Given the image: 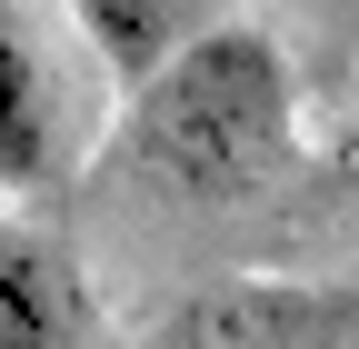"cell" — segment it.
<instances>
[{
	"instance_id": "5b68a950",
	"label": "cell",
	"mask_w": 359,
	"mask_h": 349,
	"mask_svg": "<svg viewBox=\"0 0 359 349\" xmlns=\"http://www.w3.org/2000/svg\"><path fill=\"white\" fill-rule=\"evenodd\" d=\"M70 20H80L90 50H100V70L130 90V80H150L170 60V40L190 30V0H70Z\"/></svg>"
},
{
	"instance_id": "7a4b0ae2",
	"label": "cell",
	"mask_w": 359,
	"mask_h": 349,
	"mask_svg": "<svg viewBox=\"0 0 359 349\" xmlns=\"http://www.w3.org/2000/svg\"><path fill=\"white\" fill-rule=\"evenodd\" d=\"M0 349H90V289L70 249L0 220Z\"/></svg>"
},
{
	"instance_id": "3957f363",
	"label": "cell",
	"mask_w": 359,
	"mask_h": 349,
	"mask_svg": "<svg viewBox=\"0 0 359 349\" xmlns=\"http://www.w3.org/2000/svg\"><path fill=\"white\" fill-rule=\"evenodd\" d=\"M50 170H60V90L20 0H0V190H40Z\"/></svg>"
},
{
	"instance_id": "277c9868",
	"label": "cell",
	"mask_w": 359,
	"mask_h": 349,
	"mask_svg": "<svg viewBox=\"0 0 359 349\" xmlns=\"http://www.w3.org/2000/svg\"><path fill=\"white\" fill-rule=\"evenodd\" d=\"M330 339H339V310L290 289H219L170 320V349H330Z\"/></svg>"
},
{
	"instance_id": "6da1fadb",
	"label": "cell",
	"mask_w": 359,
	"mask_h": 349,
	"mask_svg": "<svg viewBox=\"0 0 359 349\" xmlns=\"http://www.w3.org/2000/svg\"><path fill=\"white\" fill-rule=\"evenodd\" d=\"M299 150V70L269 20H210L180 30L150 80H130L120 110V170L150 190L230 210L259 200Z\"/></svg>"
}]
</instances>
